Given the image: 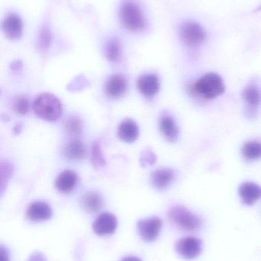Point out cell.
Here are the masks:
<instances>
[{
	"instance_id": "1",
	"label": "cell",
	"mask_w": 261,
	"mask_h": 261,
	"mask_svg": "<svg viewBox=\"0 0 261 261\" xmlns=\"http://www.w3.org/2000/svg\"><path fill=\"white\" fill-rule=\"evenodd\" d=\"M33 110L38 117L49 122L58 120L62 114L61 102L51 93H42L37 96L33 102Z\"/></svg>"
},
{
	"instance_id": "2",
	"label": "cell",
	"mask_w": 261,
	"mask_h": 261,
	"mask_svg": "<svg viewBox=\"0 0 261 261\" xmlns=\"http://www.w3.org/2000/svg\"><path fill=\"white\" fill-rule=\"evenodd\" d=\"M193 90L204 99H212L225 93V86L219 75L209 73L198 80L193 85Z\"/></svg>"
},
{
	"instance_id": "3",
	"label": "cell",
	"mask_w": 261,
	"mask_h": 261,
	"mask_svg": "<svg viewBox=\"0 0 261 261\" xmlns=\"http://www.w3.org/2000/svg\"><path fill=\"white\" fill-rule=\"evenodd\" d=\"M120 18L123 25L133 32H141L145 28V18L140 8L133 2L126 1L120 10Z\"/></svg>"
},
{
	"instance_id": "4",
	"label": "cell",
	"mask_w": 261,
	"mask_h": 261,
	"mask_svg": "<svg viewBox=\"0 0 261 261\" xmlns=\"http://www.w3.org/2000/svg\"><path fill=\"white\" fill-rule=\"evenodd\" d=\"M169 217L185 231H196L201 226L200 219L182 205L172 207L169 211Z\"/></svg>"
},
{
	"instance_id": "5",
	"label": "cell",
	"mask_w": 261,
	"mask_h": 261,
	"mask_svg": "<svg viewBox=\"0 0 261 261\" xmlns=\"http://www.w3.org/2000/svg\"><path fill=\"white\" fill-rule=\"evenodd\" d=\"M179 32L181 38L188 47H198L203 44L206 38L203 28L199 23L193 21L182 23Z\"/></svg>"
},
{
	"instance_id": "6",
	"label": "cell",
	"mask_w": 261,
	"mask_h": 261,
	"mask_svg": "<svg viewBox=\"0 0 261 261\" xmlns=\"http://www.w3.org/2000/svg\"><path fill=\"white\" fill-rule=\"evenodd\" d=\"M162 225V220L159 218L151 217L143 219L137 224L139 236L146 242H153L159 236Z\"/></svg>"
},
{
	"instance_id": "7",
	"label": "cell",
	"mask_w": 261,
	"mask_h": 261,
	"mask_svg": "<svg viewBox=\"0 0 261 261\" xmlns=\"http://www.w3.org/2000/svg\"><path fill=\"white\" fill-rule=\"evenodd\" d=\"M176 250L178 254H180L184 258L192 260L201 254L202 244L200 240L196 238H185L177 242Z\"/></svg>"
},
{
	"instance_id": "8",
	"label": "cell",
	"mask_w": 261,
	"mask_h": 261,
	"mask_svg": "<svg viewBox=\"0 0 261 261\" xmlns=\"http://www.w3.org/2000/svg\"><path fill=\"white\" fill-rule=\"evenodd\" d=\"M92 228L98 236L113 234L117 228V219L111 213H102L93 222Z\"/></svg>"
},
{
	"instance_id": "9",
	"label": "cell",
	"mask_w": 261,
	"mask_h": 261,
	"mask_svg": "<svg viewBox=\"0 0 261 261\" xmlns=\"http://www.w3.org/2000/svg\"><path fill=\"white\" fill-rule=\"evenodd\" d=\"M2 29L6 38L9 40L15 41L19 39L22 35V21L18 15L10 14L3 20Z\"/></svg>"
},
{
	"instance_id": "10",
	"label": "cell",
	"mask_w": 261,
	"mask_h": 261,
	"mask_svg": "<svg viewBox=\"0 0 261 261\" xmlns=\"http://www.w3.org/2000/svg\"><path fill=\"white\" fill-rule=\"evenodd\" d=\"M127 81L123 75H113L105 84V92L109 97L119 99L124 96L127 90Z\"/></svg>"
},
{
	"instance_id": "11",
	"label": "cell",
	"mask_w": 261,
	"mask_h": 261,
	"mask_svg": "<svg viewBox=\"0 0 261 261\" xmlns=\"http://www.w3.org/2000/svg\"><path fill=\"white\" fill-rule=\"evenodd\" d=\"M137 87L139 92L146 97H153L160 88L159 78L153 73L143 75L138 79Z\"/></svg>"
},
{
	"instance_id": "12",
	"label": "cell",
	"mask_w": 261,
	"mask_h": 261,
	"mask_svg": "<svg viewBox=\"0 0 261 261\" xmlns=\"http://www.w3.org/2000/svg\"><path fill=\"white\" fill-rule=\"evenodd\" d=\"M52 208L49 204L44 202H34L29 205L26 212V216L29 220L33 222H41L48 220L52 216Z\"/></svg>"
},
{
	"instance_id": "13",
	"label": "cell",
	"mask_w": 261,
	"mask_h": 261,
	"mask_svg": "<svg viewBox=\"0 0 261 261\" xmlns=\"http://www.w3.org/2000/svg\"><path fill=\"white\" fill-rule=\"evenodd\" d=\"M239 195L244 203L253 205L261 197V187L254 182H243L239 188Z\"/></svg>"
},
{
	"instance_id": "14",
	"label": "cell",
	"mask_w": 261,
	"mask_h": 261,
	"mask_svg": "<svg viewBox=\"0 0 261 261\" xmlns=\"http://www.w3.org/2000/svg\"><path fill=\"white\" fill-rule=\"evenodd\" d=\"M78 176L72 170H67L61 172L55 181L57 189L62 193H70L76 187Z\"/></svg>"
},
{
	"instance_id": "15",
	"label": "cell",
	"mask_w": 261,
	"mask_h": 261,
	"mask_svg": "<svg viewBox=\"0 0 261 261\" xmlns=\"http://www.w3.org/2000/svg\"><path fill=\"white\" fill-rule=\"evenodd\" d=\"M87 149L82 141L73 139L69 141L63 150L64 156L69 161H81L85 156Z\"/></svg>"
},
{
	"instance_id": "16",
	"label": "cell",
	"mask_w": 261,
	"mask_h": 261,
	"mask_svg": "<svg viewBox=\"0 0 261 261\" xmlns=\"http://www.w3.org/2000/svg\"><path fill=\"white\" fill-rule=\"evenodd\" d=\"M139 128L134 121L127 119L123 121L118 128V135L122 141L132 143L139 137Z\"/></svg>"
},
{
	"instance_id": "17",
	"label": "cell",
	"mask_w": 261,
	"mask_h": 261,
	"mask_svg": "<svg viewBox=\"0 0 261 261\" xmlns=\"http://www.w3.org/2000/svg\"><path fill=\"white\" fill-rule=\"evenodd\" d=\"M174 177V172L169 168H161L155 170L151 175L153 185L159 190L167 188Z\"/></svg>"
},
{
	"instance_id": "18",
	"label": "cell",
	"mask_w": 261,
	"mask_h": 261,
	"mask_svg": "<svg viewBox=\"0 0 261 261\" xmlns=\"http://www.w3.org/2000/svg\"><path fill=\"white\" fill-rule=\"evenodd\" d=\"M159 128L164 136L170 141H176L179 135V128L173 117L168 115H164L160 118Z\"/></svg>"
},
{
	"instance_id": "19",
	"label": "cell",
	"mask_w": 261,
	"mask_h": 261,
	"mask_svg": "<svg viewBox=\"0 0 261 261\" xmlns=\"http://www.w3.org/2000/svg\"><path fill=\"white\" fill-rule=\"evenodd\" d=\"M81 205L85 211L94 213L99 211L103 205V199L99 193L95 192L86 193L81 198Z\"/></svg>"
},
{
	"instance_id": "20",
	"label": "cell",
	"mask_w": 261,
	"mask_h": 261,
	"mask_svg": "<svg viewBox=\"0 0 261 261\" xmlns=\"http://www.w3.org/2000/svg\"><path fill=\"white\" fill-rule=\"evenodd\" d=\"M243 99L247 105L251 108H255L260 105L261 102V92L258 87L254 84H249L242 93Z\"/></svg>"
},
{
	"instance_id": "21",
	"label": "cell",
	"mask_w": 261,
	"mask_h": 261,
	"mask_svg": "<svg viewBox=\"0 0 261 261\" xmlns=\"http://www.w3.org/2000/svg\"><path fill=\"white\" fill-rule=\"evenodd\" d=\"M30 101L26 96H17L11 102L12 110L17 114L26 115L30 110Z\"/></svg>"
},
{
	"instance_id": "22",
	"label": "cell",
	"mask_w": 261,
	"mask_h": 261,
	"mask_svg": "<svg viewBox=\"0 0 261 261\" xmlns=\"http://www.w3.org/2000/svg\"><path fill=\"white\" fill-rule=\"evenodd\" d=\"M242 153L248 160H257L261 156V144L255 141L245 143L242 147Z\"/></svg>"
},
{
	"instance_id": "23",
	"label": "cell",
	"mask_w": 261,
	"mask_h": 261,
	"mask_svg": "<svg viewBox=\"0 0 261 261\" xmlns=\"http://www.w3.org/2000/svg\"><path fill=\"white\" fill-rule=\"evenodd\" d=\"M122 50H121V44L117 40H111L108 43L106 49V56L107 60L110 62H117L121 58Z\"/></svg>"
},
{
	"instance_id": "24",
	"label": "cell",
	"mask_w": 261,
	"mask_h": 261,
	"mask_svg": "<svg viewBox=\"0 0 261 261\" xmlns=\"http://www.w3.org/2000/svg\"><path fill=\"white\" fill-rule=\"evenodd\" d=\"M52 37L50 29L47 26H44L40 30L38 35V46L40 50H46L52 44Z\"/></svg>"
},
{
	"instance_id": "25",
	"label": "cell",
	"mask_w": 261,
	"mask_h": 261,
	"mask_svg": "<svg viewBox=\"0 0 261 261\" xmlns=\"http://www.w3.org/2000/svg\"><path fill=\"white\" fill-rule=\"evenodd\" d=\"M64 128L70 135H78L83 129V122L80 118L72 116L64 122Z\"/></svg>"
},
{
	"instance_id": "26",
	"label": "cell",
	"mask_w": 261,
	"mask_h": 261,
	"mask_svg": "<svg viewBox=\"0 0 261 261\" xmlns=\"http://www.w3.org/2000/svg\"><path fill=\"white\" fill-rule=\"evenodd\" d=\"M91 160L94 167H103L105 165L106 161L103 155L101 144L98 141H95L92 147Z\"/></svg>"
},
{
	"instance_id": "27",
	"label": "cell",
	"mask_w": 261,
	"mask_h": 261,
	"mask_svg": "<svg viewBox=\"0 0 261 261\" xmlns=\"http://www.w3.org/2000/svg\"><path fill=\"white\" fill-rule=\"evenodd\" d=\"M1 190H4V187L7 184V181L10 178L11 175L12 173V166L9 163L2 162L1 163Z\"/></svg>"
},
{
	"instance_id": "28",
	"label": "cell",
	"mask_w": 261,
	"mask_h": 261,
	"mask_svg": "<svg viewBox=\"0 0 261 261\" xmlns=\"http://www.w3.org/2000/svg\"><path fill=\"white\" fill-rule=\"evenodd\" d=\"M143 155H144V156L142 158V163L145 162L147 165L154 164L155 161H156V156L151 151H146L145 153Z\"/></svg>"
},
{
	"instance_id": "29",
	"label": "cell",
	"mask_w": 261,
	"mask_h": 261,
	"mask_svg": "<svg viewBox=\"0 0 261 261\" xmlns=\"http://www.w3.org/2000/svg\"><path fill=\"white\" fill-rule=\"evenodd\" d=\"M0 261H10L9 251L3 246L0 248Z\"/></svg>"
},
{
	"instance_id": "30",
	"label": "cell",
	"mask_w": 261,
	"mask_h": 261,
	"mask_svg": "<svg viewBox=\"0 0 261 261\" xmlns=\"http://www.w3.org/2000/svg\"><path fill=\"white\" fill-rule=\"evenodd\" d=\"M28 261H46V260L42 254H39V253H35V254H32V255L29 257V260Z\"/></svg>"
},
{
	"instance_id": "31",
	"label": "cell",
	"mask_w": 261,
	"mask_h": 261,
	"mask_svg": "<svg viewBox=\"0 0 261 261\" xmlns=\"http://www.w3.org/2000/svg\"><path fill=\"white\" fill-rule=\"evenodd\" d=\"M22 67V64H21V61H15V62L12 63V65H11V68L13 70H19Z\"/></svg>"
},
{
	"instance_id": "32",
	"label": "cell",
	"mask_w": 261,
	"mask_h": 261,
	"mask_svg": "<svg viewBox=\"0 0 261 261\" xmlns=\"http://www.w3.org/2000/svg\"><path fill=\"white\" fill-rule=\"evenodd\" d=\"M121 261H142L140 259L136 257H124Z\"/></svg>"
},
{
	"instance_id": "33",
	"label": "cell",
	"mask_w": 261,
	"mask_h": 261,
	"mask_svg": "<svg viewBox=\"0 0 261 261\" xmlns=\"http://www.w3.org/2000/svg\"><path fill=\"white\" fill-rule=\"evenodd\" d=\"M21 130V124H18V125H15V128H14V132L15 134H18V132H20V130Z\"/></svg>"
},
{
	"instance_id": "34",
	"label": "cell",
	"mask_w": 261,
	"mask_h": 261,
	"mask_svg": "<svg viewBox=\"0 0 261 261\" xmlns=\"http://www.w3.org/2000/svg\"><path fill=\"white\" fill-rule=\"evenodd\" d=\"M256 11H261V5L257 9H256Z\"/></svg>"
}]
</instances>
